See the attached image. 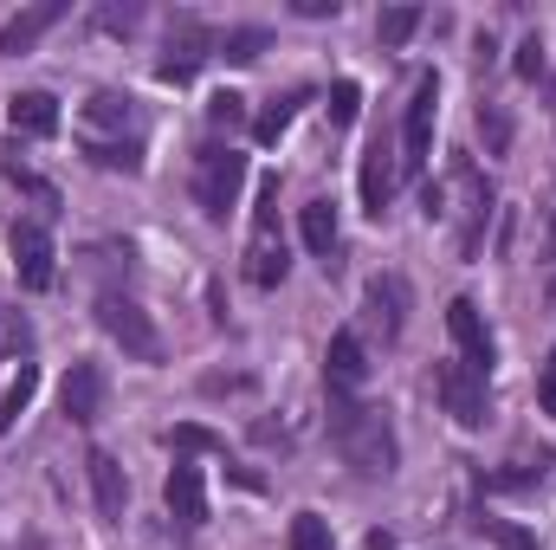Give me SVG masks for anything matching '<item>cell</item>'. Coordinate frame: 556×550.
Masks as SVG:
<instances>
[{
  "instance_id": "1",
  "label": "cell",
  "mask_w": 556,
  "mask_h": 550,
  "mask_svg": "<svg viewBox=\"0 0 556 550\" xmlns=\"http://www.w3.org/2000/svg\"><path fill=\"white\" fill-rule=\"evenodd\" d=\"M330 440L337 453L363 473V479H389L395 460H402V440H395V421L369 402H350V396H330Z\"/></svg>"
},
{
  "instance_id": "2",
  "label": "cell",
  "mask_w": 556,
  "mask_h": 550,
  "mask_svg": "<svg viewBox=\"0 0 556 550\" xmlns=\"http://www.w3.org/2000/svg\"><path fill=\"white\" fill-rule=\"evenodd\" d=\"M240 188H247V155L227 149V142H207L194 155V201H201V214L227 221V208L240 201Z\"/></svg>"
},
{
  "instance_id": "3",
  "label": "cell",
  "mask_w": 556,
  "mask_h": 550,
  "mask_svg": "<svg viewBox=\"0 0 556 550\" xmlns=\"http://www.w3.org/2000/svg\"><path fill=\"white\" fill-rule=\"evenodd\" d=\"M285 240H278V182H260V214H253V240H247V278L260 291L285 285Z\"/></svg>"
},
{
  "instance_id": "4",
  "label": "cell",
  "mask_w": 556,
  "mask_h": 550,
  "mask_svg": "<svg viewBox=\"0 0 556 550\" xmlns=\"http://www.w3.org/2000/svg\"><path fill=\"white\" fill-rule=\"evenodd\" d=\"M98 324L111 330V343H124V357H137V363H162V330L149 324V311H142L137 298L104 291V298H98Z\"/></svg>"
},
{
  "instance_id": "5",
  "label": "cell",
  "mask_w": 556,
  "mask_h": 550,
  "mask_svg": "<svg viewBox=\"0 0 556 550\" xmlns=\"http://www.w3.org/2000/svg\"><path fill=\"white\" fill-rule=\"evenodd\" d=\"M214 52H220V33H214V26H201V20H175L168 46H162V59H155V78L188 85V78H194Z\"/></svg>"
},
{
  "instance_id": "6",
  "label": "cell",
  "mask_w": 556,
  "mask_h": 550,
  "mask_svg": "<svg viewBox=\"0 0 556 550\" xmlns=\"http://www.w3.org/2000/svg\"><path fill=\"white\" fill-rule=\"evenodd\" d=\"M433 117H440V85L433 78H420L415 98H408V117H402V175H420L427 162H433Z\"/></svg>"
},
{
  "instance_id": "7",
  "label": "cell",
  "mask_w": 556,
  "mask_h": 550,
  "mask_svg": "<svg viewBox=\"0 0 556 550\" xmlns=\"http://www.w3.org/2000/svg\"><path fill=\"white\" fill-rule=\"evenodd\" d=\"M453 188H459V253L472 260L485 240V221H492V188L472 162H453Z\"/></svg>"
},
{
  "instance_id": "8",
  "label": "cell",
  "mask_w": 556,
  "mask_h": 550,
  "mask_svg": "<svg viewBox=\"0 0 556 550\" xmlns=\"http://www.w3.org/2000/svg\"><path fill=\"white\" fill-rule=\"evenodd\" d=\"M168 518L181 532H201L207 525V473L188 453H175V466H168Z\"/></svg>"
},
{
  "instance_id": "9",
  "label": "cell",
  "mask_w": 556,
  "mask_h": 550,
  "mask_svg": "<svg viewBox=\"0 0 556 550\" xmlns=\"http://www.w3.org/2000/svg\"><path fill=\"white\" fill-rule=\"evenodd\" d=\"M13 266H20V285H26V291H52L59 253H52V234H46L39 221H20V227H13Z\"/></svg>"
},
{
  "instance_id": "10",
  "label": "cell",
  "mask_w": 556,
  "mask_h": 550,
  "mask_svg": "<svg viewBox=\"0 0 556 550\" xmlns=\"http://www.w3.org/2000/svg\"><path fill=\"white\" fill-rule=\"evenodd\" d=\"M446 330H453V343H459V363H466L472 376H492V330H485V317H479L472 298H453V304H446Z\"/></svg>"
},
{
  "instance_id": "11",
  "label": "cell",
  "mask_w": 556,
  "mask_h": 550,
  "mask_svg": "<svg viewBox=\"0 0 556 550\" xmlns=\"http://www.w3.org/2000/svg\"><path fill=\"white\" fill-rule=\"evenodd\" d=\"M433 389H440V402H446V414L459 427H479L485 421V376H472L466 363H440L433 370Z\"/></svg>"
},
{
  "instance_id": "12",
  "label": "cell",
  "mask_w": 556,
  "mask_h": 550,
  "mask_svg": "<svg viewBox=\"0 0 556 550\" xmlns=\"http://www.w3.org/2000/svg\"><path fill=\"white\" fill-rule=\"evenodd\" d=\"M324 383H330V396H356V389L369 383V350H363L356 330H337V337H330V350H324Z\"/></svg>"
},
{
  "instance_id": "13",
  "label": "cell",
  "mask_w": 556,
  "mask_h": 550,
  "mask_svg": "<svg viewBox=\"0 0 556 550\" xmlns=\"http://www.w3.org/2000/svg\"><path fill=\"white\" fill-rule=\"evenodd\" d=\"M59 409H65V421L91 427L104 414V370L98 363H72L65 370V389H59Z\"/></svg>"
},
{
  "instance_id": "14",
  "label": "cell",
  "mask_w": 556,
  "mask_h": 550,
  "mask_svg": "<svg viewBox=\"0 0 556 550\" xmlns=\"http://www.w3.org/2000/svg\"><path fill=\"white\" fill-rule=\"evenodd\" d=\"M65 20V0H39V7H26V13H13L7 26H0V59H20V52H33L52 26Z\"/></svg>"
},
{
  "instance_id": "15",
  "label": "cell",
  "mask_w": 556,
  "mask_h": 550,
  "mask_svg": "<svg viewBox=\"0 0 556 550\" xmlns=\"http://www.w3.org/2000/svg\"><path fill=\"white\" fill-rule=\"evenodd\" d=\"M85 473H91V499H98V512H104V518H124V505H130V479H124L117 453L91 447V453H85Z\"/></svg>"
},
{
  "instance_id": "16",
  "label": "cell",
  "mask_w": 556,
  "mask_h": 550,
  "mask_svg": "<svg viewBox=\"0 0 556 550\" xmlns=\"http://www.w3.org/2000/svg\"><path fill=\"white\" fill-rule=\"evenodd\" d=\"M408 278L402 273H382V278H369V317L382 324V337H402L408 330Z\"/></svg>"
},
{
  "instance_id": "17",
  "label": "cell",
  "mask_w": 556,
  "mask_h": 550,
  "mask_svg": "<svg viewBox=\"0 0 556 550\" xmlns=\"http://www.w3.org/2000/svg\"><path fill=\"white\" fill-rule=\"evenodd\" d=\"M395 175H402L395 149H389V142H369V155H363V175H356V188H363V208H369V214H382V208H389V195H395Z\"/></svg>"
},
{
  "instance_id": "18",
  "label": "cell",
  "mask_w": 556,
  "mask_h": 550,
  "mask_svg": "<svg viewBox=\"0 0 556 550\" xmlns=\"http://www.w3.org/2000/svg\"><path fill=\"white\" fill-rule=\"evenodd\" d=\"M7 124H13L20 137H52V130H59V98L20 91V98H7Z\"/></svg>"
},
{
  "instance_id": "19",
  "label": "cell",
  "mask_w": 556,
  "mask_h": 550,
  "mask_svg": "<svg viewBox=\"0 0 556 550\" xmlns=\"http://www.w3.org/2000/svg\"><path fill=\"white\" fill-rule=\"evenodd\" d=\"M298 227H304V247H311L324 266H337V208H330V201H311Z\"/></svg>"
},
{
  "instance_id": "20",
  "label": "cell",
  "mask_w": 556,
  "mask_h": 550,
  "mask_svg": "<svg viewBox=\"0 0 556 550\" xmlns=\"http://www.w3.org/2000/svg\"><path fill=\"white\" fill-rule=\"evenodd\" d=\"M85 117H91V124H104V130H137V104H130L124 91H91Z\"/></svg>"
},
{
  "instance_id": "21",
  "label": "cell",
  "mask_w": 556,
  "mask_h": 550,
  "mask_svg": "<svg viewBox=\"0 0 556 550\" xmlns=\"http://www.w3.org/2000/svg\"><path fill=\"white\" fill-rule=\"evenodd\" d=\"M304 98H311V91H285V98H273V104L253 117V137H260V142H278L285 130H291V117H298V104H304Z\"/></svg>"
},
{
  "instance_id": "22",
  "label": "cell",
  "mask_w": 556,
  "mask_h": 550,
  "mask_svg": "<svg viewBox=\"0 0 556 550\" xmlns=\"http://www.w3.org/2000/svg\"><path fill=\"white\" fill-rule=\"evenodd\" d=\"M33 396H39V370L33 363H20V376H13V389L0 396V434H13V421L33 409Z\"/></svg>"
},
{
  "instance_id": "23",
  "label": "cell",
  "mask_w": 556,
  "mask_h": 550,
  "mask_svg": "<svg viewBox=\"0 0 556 550\" xmlns=\"http://www.w3.org/2000/svg\"><path fill=\"white\" fill-rule=\"evenodd\" d=\"M266 46H273V33H266V26H227V33H220V52H227L233 65H253Z\"/></svg>"
},
{
  "instance_id": "24",
  "label": "cell",
  "mask_w": 556,
  "mask_h": 550,
  "mask_svg": "<svg viewBox=\"0 0 556 550\" xmlns=\"http://www.w3.org/2000/svg\"><path fill=\"white\" fill-rule=\"evenodd\" d=\"M356 117H363V85L337 78V85H330V124H337V130H350Z\"/></svg>"
},
{
  "instance_id": "25",
  "label": "cell",
  "mask_w": 556,
  "mask_h": 550,
  "mask_svg": "<svg viewBox=\"0 0 556 550\" xmlns=\"http://www.w3.org/2000/svg\"><path fill=\"white\" fill-rule=\"evenodd\" d=\"M291 550H337V545H330V518L298 512V518H291Z\"/></svg>"
},
{
  "instance_id": "26",
  "label": "cell",
  "mask_w": 556,
  "mask_h": 550,
  "mask_svg": "<svg viewBox=\"0 0 556 550\" xmlns=\"http://www.w3.org/2000/svg\"><path fill=\"white\" fill-rule=\"evenodd\" d=\"M85 155H91L98 168H124V175H137V168H142V149H137V142H91Z\"/></svg>"
},
{
  "instance_id": "27",
  "label": "cell",
  "mask_w": 556,
  "mask_h": 550,
  "mask_svg": "<svg viewBox=\"0 0 556 550\" xmlns=\"http://www.w3.org/2000/svg\"><path fill=\"white\" fill-rule=\"evenodd\" d=\"M168 447H181L188 460H194V453H227V440H220V434H207V427H194V421H181V427L168 434Z\"/></svg>"
},
{
  "instance_id": "28",
  "label": "cell",
  "mask_w": 556,
  "mask_h": 550,
  "mask_svg": "<svg viewBox=\"0 0 556 550\" xmlns=\"http://www.w3.org/2000/svg\"><path fill=\"white\" fill-rule=\"evenodd\" d=\"M420 26V7H389L382 13V46H408Z\"/></svg>"
},
{
  "instance_id": "29",
  "label": "cell",
  "mask_w": 556,
  "mask_h": 550,
  "mask_svg": "<svg viewBox=\"0 0 556 550\" xmlns=\"http://www.w3.org/2000/svg\"><path fill=\"white\" fill-rule=\"evenodd\" d=\"M207 124H214V130H240V124H247V98H240V91H220V98L207 104Z\"/></svg>"
},
{
  "instance_id": "30",
  "label": "cell",
  "mask_w": 556,
  "mask_h": 550,
  "mask_svg": "<svg viewBox=\"0 0 556 550\" xmlns=\"http://www.w3.org/2000/svg\"><path fill=\"white\" fill-rule=\"evenodd\" d=\"M479 532H485L498 550H538V538H531L525 525H505V518H479Z\"/></svg>"
},
{
  "instance_id": "31",
  "label": "cell",
  "mask_w": 556,
  "mask_h": 550,
  "mask_svg": "<svg viewBox=\"0 0 556 550\" xmlns=\"http://www.w3.org/2000/svg\"><path fill=\"white\" fill-rule=\"evenodd\" d=\"M91 20H98V26H104V33H137L142 7H98V13H91Z\"/></svg>"
},
{
  "instance_id": "32",
  "label": "cell",
  "mask_w": 556,
  "mask_h": 550,
  "mask_svg": "<svg viewBox=\"0 0 556 550\" xmlns=\"http://www.w3.org/2000/svg\"><path fill=\"white\" fill-rule=\"evenodd\" d=\"M479 130H485V142H492V155L511 142V124H505V111H492V104H479Z\"/></svg>"
},
{
  "instance_id": "33",
  "label": "cell",
  "mask_w": 556,
  "mask_h": 550,
  "mask_svg": "<svg viewBox=\"0 0 556 550\" xmlns=\"http://www.w3.org/2000/svg\"><path fill=\"white\" fill-rule=\"evenodd\" d=\"M518 72H525V78H544V46H538V39L518 46Z\"/></svg>"
},
{
  "instance_id": "34",
  "label": "cell",
  "mask_w": 556,
  "mask_h": 550,
  "mask_svg": "<svg viewBox=\"0 0 556 550\" xmlns=\"http://www.w3.org/2000/svg\"><path fill=\"white\" fill-rule=\"evenodd\" d=\"M291 7H298L304 20H324V13H337V0H291Z\"/></svg>"
},
{
  "instance_id": "35",
  "label": "cell",
  "mask_w": 556,
  "mask_h": 550,
  "mask_svg": "<svg viewBox=\"0 0 556 550\" xmlns=\"http://www.w3.org/2000/svg\"><path fill=\"white\" fill-rule=\"evenodd\" d=\"M7 343H26V324H7V330H0V350H7Z\"/></svg>"
},
{
  "instance_id": "36",
  "label": "cell",
  "mask_w": 556,
  "mask_h": 550,
  "mask_svg": "<svg viewBox=\"0 0 556 550\" xmlns=\"http://www.w3.org/2000/svg\"><path fill=\"white\" fill-rule=\"evenodd\" d=\"M544 253L556 260V201H551V240H544Z\"/></svg>"
},
{
  "instance_id": "37",
  "label": "cell",
  "mask_w": 556,
  "mask_h": 550,
  "mask_svg": "<svg viewBox=\"0 0 556 550\" xmlns=\"http://www.w3.org/2000/svg\"><path fill=\"white\" fill-rule=\"evenodd\" d=\"M544 383H556V350H551V370H544Z\"/></svg>"
},
{
  "instance_id": "38",
  "label": "cell",
  "mask_w": 556,
  "mask_h": 550,
  "mask_svg": "<svg viewBox=\"0 0 556 550\" xmlns=\"http://www.w3.org/2000/svg\"><path fill=\"white\" fill-rule=\"evenodd\" d=\"M551 304H556V278H551Z\"/></svg>"
}]
</instances>
